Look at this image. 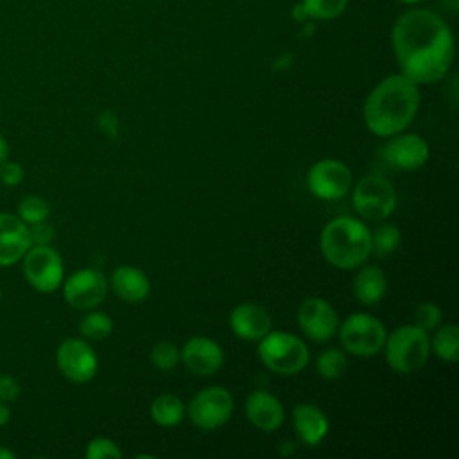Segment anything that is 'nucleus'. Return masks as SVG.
<instances>
[{"instance_id": "obj_32", "label": "nucleus", "mask_w": 459, "mask_h": 459, "mask_svg": "<svg viewBox=\"0 0 459 459\" xmlns=\"http://www.w3.org/2000/svg\"><path fill=\"white\" fill-rule=\"evenodd\" d=\"M25 178V170L18 161L13 160H5L4 163H0V183L2 186H18Z\"/></svg>"}, {"instance_id": "obj_20", "label": "nucleus", "mask_w": 459, "mask_h": 459, "mask_svg": "<svg viewBox=\"0 0 459 459\" xmlns=\"http://www.w3.org/2000/svg\"><path fill=\"white\" fill-rule=\"evenodd\" d=\"M109 289L126 303H142L151 292V280L143 269L136 265H118L108 280Z\"/></svg>"}, {"instance_id": "obj_27", "label": "nucleus", "mask_w": 459, "mask_h": 459, "mask_svg": "<svg viewBox=\"0 0 459 459\" xmlns=\"http://www.w3.org/2000/svg\"><path fill=\"white\" fill-rule=\"evenodd\" d=\"M402 240V233L396 224L382 222L371 231V253L377 256H389L393 255Z\"/></svg>"}, {"instance_id": "obj_36", "label": "nucleus", "mask_w": 459, "mask_h": 459, "mask_svg": "<svg viewBox=\"0 0 459 459\" xmlns=\"http://www.w3.org/2000/svg\"><path fill=\"white\" fill-rule=\"evenodd\" d=\"M9 158V143L5 136L0 133V163H4Z\"/></svg>"}, {"instance_id": "obj_6", "label": "nucleus", "mask_w": 459, "mask_h": 459, "mask_svg": "<svg viewBox=\"0 0 459 459\" xmlns=\"http://www.w3.org/2000/svg\"><path fill=\"white\" fill-rule=\"evenodd\" d=\"M342 350L348 355L368 359L382 351L387 330L384 323L368 312H353L337 328Z\"/></svg>"}, {"instance_id": "obj_19", "label": "nucleus", "mask_w": 459, "mask_h": 459, "mask_svg": "<svg viewBox=\"0 0 459 459\" xmlns=\"http://www.w3.org/2000/svg\"><path fill=\"white\" fill-rule=\"evenodd\" d=\"M290 418H292V427L298 439L310 448L319 446L330 432L328 416L316 403H310V402L296 403Z\"/></svg>"}, {"instance_id": "obj_37", "label": "nucleus", "mask_w": 459, "mask_h": 459, "mask_svg": "<svg viewBox=\"0 0 459 459\" xmlns=\"http://www.w3.org/2000/svg\"><path fill=\"white\" fill-rule=\"evenodd\" d=\"M0 459H16V452L7 446H0Z\"/></svg>"}, {"instance_id": "obj_3", "label": "nucleus", "mask_w": 459, "mask_h": 459, "mask_svg": "<svg viewBox=\"0 0 459 459\" xmlns=\"http://www.w3.org/2000/svg\"><path fill=\"white\" fill-rule=\"evenodd\" d=\"M319 249L330 265L353 271L371 256V230L359 217H333L321 230Z\"/></svg>"}, {"instance_id": "obj_7", "label": "nucleus", "mask_w": 459, "mask_h": 459, "mask_svg": "<svg viewBox=\"0 0 459 459\" xmlns=\"http://www.w3.org/2000/svg\"><path fill=\"white\" fill-rule=\"evenodd\" d=\"M351 204L364 222H382L396 208L394 186L384 176H364L351 190Z\"/></svg>"}, {"instance_id": "obj_39", "label": "nucleus", "mask_w": 459, "mask_h": 459, "mask_svg": "<svg viewBox=\"0 0 459 459\" xmlns=\"http://www.w3.org/2000/svg\"><path fill=\"white\" fill-rule=\"evenodd\" d=\"M0 299H2V289H0Z\"/></svg>"}, {"instance_id": "obj_28", "label": "nucleus", "mask_w": 459, "mask_h": 459, "mask_svg": "<svg viewBox=\"0 0 459 459\" xmlns=\"http://www.w3.org/2000/svg\"><path fill=\"white\" fill-rule=\"evenodd\" d=\"M16 215L27 224H36V222H41V221H47L48 215H50V204L45 197L41 195H27L23 197L20 203H18V208H16Z\"/></svg>"}, {"instance_id": "obj_1", "label": "nucleus", "mask_w": 459, "mask_h": 459, "mask_svg": "<svg viewBox=\"0 0 459 459\" xmlns=\"http://www.w3.org/2000/svg\"><path fill=\"white\" fill-rule=\"evenodd\" d=\"M391 45L400 74L416 84L439 82L454 63V34L448 23L429 9L402 13L393 23Z\"/></svg>"}, {"instance_id": "obj_11", "label": "nucleus", "mask_w": 459, "mask_h": 459, "mask_svg": "<svg viewBox=\"0 0 459 459\" xmlns=\"http://www.w3.org/2000/svg\"><path fill=\"white\" fill-rule=\"evenodd\" d=\"M56 366L68 382L86 384L97 375L99 359L86 339L66 337L56 350Z\"/></svg>"}, {"instance_id": "obj_22", "label": "nucleus", "mask_w": 459, "mask_h": 459, "mask_svg": "<svg viewBox=\"0 0 459 459\" xmlns=\"http://www.w3.org/2000/svg\"><path fill=\"white\" fill-rule=\"evenodd\" d=\"M149 414L151 420L160 427H176L186 418V405L179 396L163 393L151 402Z\"/></svg>"}, {"instance_id": "obj_16", "label": "nucleus", "mask_w": 459, "mask_h": 459, "mask_svg": "<svg viewBox=\"0 0 459 459\" xmlns=\"http://www.w3.org/2000/svg\"><path fill=\"white\" fill-rule=\"evenodd\" d=\"M228 325L233 335L244 341H258L273 328V317L269 310L258 303L244 301L231 308Z\"/></svg>"}, {"instance_id": "obj_34", "label": "nucleus", "mask_w": 459, "mask_h": 459, "mask_svg": "<svg viewBox=\"0 0 459 459\" xmlns=\"http://www.w3.org/2000/svg\"><path fill=\"white\" fill-rule=\"evenodd\" d=\"M29 233H30V242L32 246H45V244H50L54 240V228L47 222V221H41V222H36V224H30L29 226Z\"/></svg>"}, {"instance_id": "obj_23", "label": "nucleus", "mask_w": 459, "mask_h": 459, "mask_svg": "<svg viewBox=\"0 0 459 459\" xmlns=\"http://www.w3.org/2000/svg\"><path fill=\"white\" fill-rule=\"evenodd\" d=\"M430 351L448 364H455L459 360V328L455 323L439 325L434 330L430 339Z\"/></svg>"}, {"instance_id": "obj_13", "label": "nucleus", "mask_w": 459, "mask_h": 459, "mask_svg": "<svg viewBox=\"0 0 459 459\" xmlns=\"http://www.w3.org/2000/svg\"><path fill=\"white\" fill-rule=\"evenodd\" d=\"M296 321L301 333L314 342L330 341L337 333L341 323L333 305L321 296H310L303 299L298 307Z\"/></svg>"}, {"instance_id": "obj_5", "label": "nucleus", "mask_w": 459, "mask_h": 459, "mask_svg": "<svg viewBox=\"0 0 459 459\" xmlns=\"http://www.w3.org/2000/svg\"><path fill=\"white\" fill-rule=\"evenodd\" d=\"M382 351L393 371L400 375L414 373L425 366L430 355V333L414 323L396 326L385 335Z\"/></svg>"}, {"instance_id": "obj_12", "label": "nucleus", "mask_w": 459, "mask_h": 459, "mask_svg": "<svg viewBox=\"0 0 459 459\" xmlns=\"http://www.w3.org/2000/svg\"><path fill=\"white\" fill-rule=\"evenodd\" d=\"M65 301L77 310L97 308L108 296V278L93 267H82L66 276L61 283Z\"/></svg>"}, {"instance_id": "obj_21", "label": "nucleus", "mask_w": 459, "mask_h": 459, "mask_svg": "<svg viewBox=\"0 0 459 459\" xmlns=\"http://www.w3.org/2000/svg\"><path fill=\"white\" fill-rule=\"evenodd\" d=\"M387 294V276L373 264H362L353 276V296L366 307L378 305Z\"/></svg>"}, {"instance_id": "obj_4", "label": "nucleus", "mask_w": 459, "mask_h": 459, "mask_svg": "<svg viewBox=\"0 0 459 459\" xmlns=\"http://www.w3.org/2000/svg\"><path fill=\"white\" fill-rule=\"evenodd\" d=\"M256 355L269 371L281 377H294L310 362V350L301 337L273 328L258 339Z\"/></svg>"}, {"instance_id": "obj_38", "label": "nucleus", "mask_w": 459, "mask_h": 459, "mask_svg": "<svg viewBox=\"0 0 459 459\" xmlns=\"http://www.w3.org/2000/svg\"><path fill=\"white\" fill-rule=\"evenodd\" d=\"M398 2L407 4V5H412V4H420V2H423V0H398Z\"/></svg>"}, {"instance_id": "obj_31", "label": "nucleus", "mask_w": 459, "mask_h": 459, "mask_svg": "<svg viewBox=\"0 0 459 459\" xmlns=\"http://www.w3.org/2000/svg\"><path fill=\"white\" fill-rule=\"evenodd\" d=\"M84 455L88 459H122V450L111 437L97 436L88 441Z\"/></svg>"}, {"instance_id": "obj_35", "label": "nucleus", "mask_w": 459, "mask_h": 459, "mask_svg": "<svg viewBox=\"0 0 459 459\" xmlns=\"http://www.w3.org/2000/svg\"><path fill=\"white\" fill-rule=\"evenodd\" d=\"M11 420V407L5 402H0V427L7 425Z\"/></svg>"}, {"instance_id": "obj_9", "label": "nucleus", "mask_w": 459, "mask_h": 459, "mask_svg": "<svg viewBox=\"0 0 459 459\" xmlns=\"http://www.w3.org/2000/svg\"><path fill=\"white\" fill-rule=\"evenodd\" d=\"M20 262L27 283L36 292L50 294L61 287L65 280V264L59 251L50 244L30 246Z\"/></svg>"}, {"instance_id": "obj_25", "label": "nucleus", "mask_w": 459, "mask_h": 459, "mask_svg": "<svg viewBox=\"0 0 459 459\" xmlns=\"http://www.w3.org/2000/svg\"><path fill=\"white\" fill-rule=\"evenodd\" d=\"M348 368V353L339 348H326L316 359V371L325 380H337Z\"/></svg>"}, {"instance_id": "obj_24", "label": "nucleus", "mask_w": 459, "mask_h": 459, "mask_svg": "<svg viewBox=\"0 0 459 459\" xmlns=\"http://www.w3.org/2000/svg\"><path fill=\"white\" fill-rule=\"evenodd\" d=\"M113 319L109 314L102 310H86L82 319L79 321V333L86 341H102L113 332Z\"/></svg>"}, {"instance_id": "obj_33", "label": "nucleus", "mask_w": 459, "mask_h": 459, "mask_svg": "<svg viewBox=\"0 0 459 459\" xmlns=\"http://www.w3.org/2000/svg\"><path fill=\"white\" fill-rule=\"evenodd\" d=\"M22 394L20 380L11 373H0V402L13 403Z\"/></svg>"}, {"instance_id": "obj_29", "label": "nucleus", "mask_w": 459, "mask_h": 459, "mask_svg": "<svg viewBox=\"0 0 459 459\" xmlns=\"http://www.w3.org/2000/svg\"><path fill=\"white\" fill-rule=\"evenodd\" d=\"M149 360L160 371H172L181 364L179 348L172 341H158L149 351Z\"/></svg>"}, {"instance_id": "obj_10", "label": "nucleus", "mask_w": 459, "mask_h": 459, "mask_svg": "<svg viewBox=\"0 0 459 459\" xmlns=\"http://www.w3.org/2000/svg\"><path fill=\"white\" fill-rule=\"evenodd\" d=\"M353 186L351 169L335 158H323L307 170V188L321 201H339Z\"/></svg>"}, {"instance_id": "obj_26", "label": "nucleus", "mask_w": 459, "mask_h": 459, "mask_svg": "<svg viewBox=\"0 0 459 459\" xmlns=\"http://www.w3.org/2000/svg\"><path fill=\"white\" fill-rule=\"evenodd\" d=\"M348 7V0H301L298 9L301 18L312 20H333L341 16Z\"/></svg>"}, {"instance_id": "obj_40", "label": "nucleus", "mask_w": 459, "mask_h": 459, "mask_svg": "<svg viewBox=\"0 0 459 459\" xmlns=\"http://www.w3.org/2000/svg\"><path fill=\"white\" fill-rule=\"evenodd\" d=\"M0 190H2V183H0Z\"/></svg>"}, {"instance_id": "obj_15", "label": "nucleus", "mask_w": 459, "mask_h": 459, "mask_svg": "<svg viewBox=\"0 0 459 459\" xmlns=\"http://www.w3.org/2000/svg\"><path fill=\"white\" fill-rule=\"evenodd\" d=\"M181 364L197 377H212L224 364V350L206 335H194L179 348Z\"/></svg>"}, {"instance_id": "obj_18", "label": "nucleus", "mask_w": 459, "mask_h": 459, "mask_svg": "<svg viewBox=\"0 0 459 459\" xmlns=\"http://www.w3.org/2000/svg\"><path fill=\"white\" fill-rule=\"evenodd\" d=\"M247 421L262 432H274L285 421V409L278 396L265 389H255L244 402Z\"/></svg>"}, {"instance_id": "obj_14", "label": "nucleus", "mask_w": 459, "mask_h": 459, "mask_svg": "<svg viewBox=\"0 0 459 459\" xmlns=\"http://www.w3.org/2000/svg\"><path fill=\"white\" fill-rule=\"evenodd\" d=\"M384 161L396 170H418L430 158V147L427 140L416 133H398L389 136L382 147Z\"/></svg>"}, {"instance_id": "obj_2", "label": "nucleus", "mask_w": 459, "mask_h": 459, "mask_svg": "<svg viewBox=\"0 0 459 459\" xmlns=\"http://www.w3.org/2000/svg\"><path fill=\"white\" fill-rule=\"evenodd\" d=\"M420 102V84L400 72L387 75L373 86L364 100V124L371 134L389 138L405 131L414 122Z\"/></svg>"}, {"instance_id": "obj_17", "label": "nucleus", "mask_w": 459, "mask_h": 459, "mask_svg": "<svg viewBox=\"0 0 459 459\" xmlns=\"http://www.w3.org/2000/svg\"><path fill=\"white\" fill-rule=\"evenodd\" d=\"M32 246L29 226L9 212H0V267L18 264Z\"/></svg>"}, {"instance_id": "obj_30", "label": "nucleus", "mask_w": 459, "mask_h": 459, "mask_svg": "<svg viewBox=\"0 0 459 459\" xmlns=\"http://www.w3.org/2000/svg\"><path fill=\"white\" fill-rule=\"evenodd\" d=\"M412 323L425 332H434L443 323V310L434 301H421L412 314Z\"/></svg>"}, {"instance_id": "obj_8", "label": "nucleus", "mask_w": 459, "mask_h": 459, "mask_svg": "<svg viewBox=\"0 0 459 459\" xmlns=\"http://www.w3.org/2000/svg\"><path fill=\"white\" fill-rule=\"evenodd\" d=\"M233 409V394L226 387L208 385L190 398L186 405V418L195 429L212 432L231 420Z\"/></svg>"}]
</instances>
